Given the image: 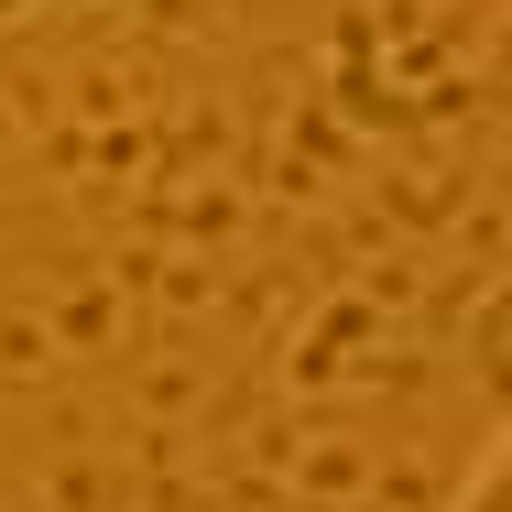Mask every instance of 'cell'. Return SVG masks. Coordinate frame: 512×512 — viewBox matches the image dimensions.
Masks as SVG:
<instances>
[{
    "label": "cell",
    "mask_w": 512,
    "mask_h": 512,
    "mask_svg": "<svg viewBox=\"0 0 512 512\" xmlns=\"http://www.w3.org/2000/svg\"><path fill=\"white\" fill-rule=\"evenodd\" d=\"M502 491H512V447H480V469H469L458 512H502Z\"/></svg>",
    "instance_id": "6da1fadb"
}]
</instances>
